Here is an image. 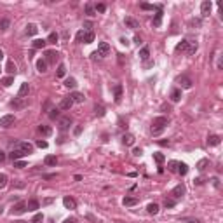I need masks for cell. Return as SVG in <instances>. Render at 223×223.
Instances as JSON below:
<instances>
[{
    "label": "cell",
    "mask_w": 223,
    "mask_h": 223,
    "mask_svg": "<svg viewBox=\"0 0 223 223\" xmlns=\"http://www.w3.org/2000/svg\"><path fill=\"white\" fill-rule=\"evenodd\" d=\"M167 124H169V118L167 117H155L153 122H152V129H150V131H152L153 136H159L160 132L164 131V127H166Z\"/></svg>",
    "instance_id": "6da1fadb"
},
{
    "label": "cell",
    "mask_w": 223,
    "mask_h": 223,
    "mask_svg": "<svg viewBox=\"0 0 223 223\" xmlns=\"http://www.w3.org/2000/svg\"><path fill=\"white\" fill-rule=\"evenodd\" d=\"M26 105H28L26 98H14L12 101H11V108H14V110H23Z\"/></svg>",
    "instance_id": "7a4b0ae2"
},
{
    "label": "cell",
    "mask_w": 223,
    "mask_h": 223,
    "mask_svg": "<svg viewBox=\"0 0 223 223\" xmlns=\"http://www.w3.org/2000/svg\"><path fill=\"white\" fill-rule=\"evenodd\" d=\"M14 148H18V150H21L23 153H33V145H30V143H26V141H18L16 145H14Z\"/></svg>",
    "instance_id": "3957f363"
},
{
    "label": "cell",
    "mask_w": 223,
    "mask_h": 223,
    "mask_svg": "<svg viewBox=\"0 0 223 223\" xmlns=\"http://www.w3.org/2000/svg\"><path fill=\"white\" fill-rule=\"evenodd\" d=\"M108 54H110V45H108L106 42H99L98 51H96V56H99V58H106Z\"/></svg>",
    "instance_id": "277c9868"
},
{
    "label": "cell",
    "mask_w": 223,
    "mask_h": 223,
    "mask_svg": "<svg viewBox=\"0 0 223 223\" xmlns=\"http://www.w3.org/2000/svg\"><path fill=\"white\" fill-rule=\"evenodd\" d=\"M72 122H73L72 117H61V118H59V125H58V127H59V131H61V132L68 131L70 125H72Z\"/></svg>",
    "instance_id": "5b68a950"
},
{
    "label": "cell",
    "mask_w": 223,
    "mask_h": 223,
    "mask_svg": "<svg viewBox=\"0 0 223 223\" xmlns=\"http://www.w3.org/2000/svg\"><path fill=\"white\" fill-rule=\"evenodd\" d=\"M14 122H16L14 115H4V117H0V127H11V125H14Z\"/></svg>",
    "instance_id": "8992f818"
},
{
    "label": "cell",
    "mask_w": 223,
    "mask_h": 223,
    "mask_svg": "<svg viewBox=\"0 0 223 223\" xmlns=\"http://www.w3.org/2000/svg\"><path fill=\"white\" fill-rule=\"evenodd\" d=\"M185 195V185H176V187L173 188V199L174 201H178V199H181Z\"/></svg>",
    "instance_id": "52a82bcc"
},
{
    "label": "cell",
    "mask_w": 223,
    "mask_h": 223,
    "mask_svg": "<svg viewBox=\"0 0 223 223\" xmlns=\"http://www.w3.org/2000/svg\"><path fill=\"white\" fill-rule=\"evenodd\" d=\"M25 211H28L26 209V202H18V204H14L12 206V215H23Z\"/></svg>",
    "instance_id": "ba28073f"
},
{
    "label": "cell",
    "mask_w": 223,
    "mask_h": 223,
    "mask_svg": "<svg viewBox=\"0 0 223 223\" xmlns=\"http://www.w3.org/2000/svg\"><path fill=\"white\" fill-rule=\"evenodd\" d=\"M211 7H213V4H211L209 0H204V2L201 4V14H202V18L209 16V12H211Z\"/></svg>",
    "instance_id": "9c48e42d"
},
{
    "label": "cell",
    "mask_w": 223,
    "mask_h": 223,
    "mask_svg": "<svg viewBox=\"0 0 223 223\" xmlns=\"http://www.w3.org/2000/svg\"><path fill=\"white\" fill-rule=\"evenodd\" d=\"M73 106V101H72V98L66 96V98H63L61 101H59V110H70Z\"/></svg>",
    "instance_id": "30bf717a"
},
{
    "label": "cell",
    "mask_w": 223,
    "mask_h": 223,
    "mask_svg": "<svg viewBox=\"0 0 223 223\" xmlns=\"http://www.w3.org/2000/svg\"><path fill=\"white\" fill-rule=\"evenodd\" d=\"M162 16H164L162 9H157V12H155V16H153V21H152V25H153L155 28H159L160 25H162Z\"/></svg>",
    "instance_id": "8fae6325"
},
{
    "label": "cell",
    "mask_w": 223,
    "mask_h": 223,
    "mask_svg": "<svg viewBox=\"0 0 223 223\" xmlns=\"http://www.w3.org/2000/svg\"><path fill=\"white\" fill-rule=\"evenodd\" d=\"M124 23H125V26L132 28V30L139 28V21H138V19H134V18H131V16H127V18L124 19Z\"/></svg>",
    "instance_id": "7c38bea8"
},
{
    "label": "cell",
    "mask_w": 223,
    "mask_h": 223,
    "mask_svg": "<svg viewBox=\"0 0 223 223\" xmlns=\"http://www.w3.org/2000/svg\"><path fill=\"white\" fill-rule=\"evenodd\" d=\"M63 204H65L66 209H75L77 208V202H75L73 197H65V199H63Z\"/></svg>",
    "instance_id": "4fadbf2b"
},
{
    "label": "cell",
    "mask_w": 223,
    "mask_h": 223,
    "mask_svg": "<svg viewBox=\"0 0 223 223\" xmlns=\"http://www.w3.org/2000/svg\"><path fill=\"white\" fill-rule=\"evenodd\" d=\"M40 208V202L37 201V199H30L26 202V209L28 211H37V209Z\"/></svg>",
    "instance_id": "5bb4252c"
},
{
    "label": "cell",
    "mask_w": 223,
    "mask_h": 223,
    "mask_svg": "<svg viewBox=\"0 0 223 223\" xmlns=\"http://www.w3.org/2000/svg\"><path fill=\"white\" fill-rule=\"evenodd\" d=\"M122 143H124L125 146H131V145H134V136H132V134H129V132L122 134Z\"/></svg>",
    "instance_id": "9a60e30c"
},
{
    "label": "cell",
    "mask_w": 223,
    "mask_h": 223,
    "mask_svg": "<svg viewBox=\"0 0 223 223\" xmlns=\"http://www.w3.org/2000/svg\"><path fill=\"white\" fill-rule=\"evenodd\" d=\"M45 58H47L49 63H56L58 58H59V54H58L56 51H45Z\"/></svg>",
    "instance_id": "2e32d148"
},
{
    "label": "cell",
    "mask_w": 223,
    "mask_h": 223,
    "mask_svg": "<svg viewBox=\"0 0 223 223\" xmlns=\"http://www.w3.org/2000/svg\"><path fill=\"white\" fill-rule=\"evenodd\" d=\"M178 82L181 84V87H183V89H190V87H192V80H190V78H188V77H180V78H178Z\"/></svg>",
    "instance_id": "e0dca14e"
},
{
    "label": "cell",
    "mask_w": 223,
    "mask_h": 223,
    "mask_svg": "<svg viewBox=\"0 0 223 223\" xmlns=\"http://www.w3.org/2000/svg\"><path fill=\"white\" fill-rule=\"evenodd\" d=\"M113 94H115V103H120V99H122V85L120 84L113 87Z\"/></svg>",
    "instance_id": "ac0fdd59"
},
{
    "label": "cell",
    "mask_w": 223,
    "mask_h": 223,
    "mask_svg": "<svg viewBox=\"0 0 223 223\" xmlns=\"http://www.w3.org/2000/svg\"><path fill=\"white\" fill-rule=\"evenodd\" d=\"M25 155H26V153H23L21 150H18V148H14L12 152L9 153V157H11V159H12L14 162H16V160H19L21 157H25Z\"/></svg>",
    "instance_id": "d6986e66"
},
{
    "label": "cell",
    "mask_w": 223,
    "mask_h": 223,
    "mask_svg": "<svg viewBox=\"0 0 223 223\" xmlns=\"http://www.w3.org/2000/svg\"><path fill=\"white\" fill-rule=\"evenodd\" d=\"M70 98H72V101H73V103H84V99H85L82 92H72Z\"/></svg>",
    "instance_id": "ffe728a7"
},
{
    "label": "cell",
    "mask_w": 223,
    "mask_h": 223,
    "mask_svg": "<svg viewBox=\"0 0 223 223\" xmlns=\"http://www.w3.org/2000/svg\"><path fill=\"white\" fill-rule=\"evenodd\" d=\"M122 204H124L125 208H131V206H136V204H138V199H136V197H124Z\"/></svg>",
    "instance_id": "44dd1931"
},
{
    "label": "cell",
    "mask_w": 223,
    "mask_h": 223,
    "mask_svg": "<svg viewBox=\"0 0 223 223\" xmlns=\"http://www.w3.org/2000/svg\"><path fill=\"white\" fill-rule=\"evenodd\" d=\"M37 32H38L37 25H33V23L26 25V35H28V37H33V35H37Z\"/></svg>",
    "instance_id": "7402d4cb"
},
{
    "label": "cell",
    "mask_w": 223,
    "mask_h": 223,
    "mask_svg": "<svg viewBox=\"0 0 223 223\" xmlns=\"http://www.w3.org/2000/svg\"><path fill=\"white\" fill-rule=\"evenodd\" d=\"M28 92H30V85H28V82H23V84H21L19 92H18V94H19V98H25Z\"/></svg>",
    "instance_id": "603a6c76"
},
{
    "label": "cell",
    "mask_w": 223,
    "mask_h": 223,
    "mask_svg": "<svg viewBox=\"0 0 223 223\" xmlns=\"http://www.w3.org/2000/svg\"><path fill=\"white\" fill-rule=\"evenodd\" d=\"M181 99V89H173L171 91V101L173 103H178Z\"/></svg>",
    "instance_id": "cb8c5ba5"
},
{
    "label": "cell",
    "mask_w": 223,
    "mask_h": 223,
    "mask_svg": "<svg viewBox=\"0 0 223 223\" xmlns=\"http://www.w3.org/2000/svg\"><path fill=\"white\" fill-rule=\"evenodd\" d=\"M220 143V136L218 134H211V136H208V145L209 146H216Z\"/></svg>",
    "instance_id": "d4e9b609"
},
{
    "label": "cell",
    "mask_w": 223,
    "mask_h": 223,
    "mask_svg": "<svg viewBox=\"0 0 223 223\" xmlns=\"http://www.w3.org/2000/svg\"><path fill=\"white\" fill-rule=\"evenodd\" d=\"M94 42V32H84V44H91Z\"/></svg>",
    "instance_id": "484cf974"
},
{
    "label": "cell",
    "mask_w": 223,
    "mask_h": 223,
    "mask_svg": "<svg viewBox=\"0 0 223 223\" xmlns=\"http://www.w3.org/2000/svg\"><path fill=\"white\" fill-rule=\"evenodd\" d=\"M65 73H66V66H65L63 63H59V65H58V70H56V77L61 78V77H65Z\"/></svg>",
    "instance_id": "4316f807"
},
{
    "label": "cell",
    "mask_w": 223,
    "mask_h": 223,
    "mask_svg": "<svg viewBox=\"0 0 223 223\" xmlns=\"http://www.w3.org/2000/svg\"><path fill=\"white\" fill-rule=\"evenodd\" d=\"M37 70H38L40 73H44V72L47 70V61H45V59H38V61H37Z\"/></svg>",
    "instance_id": "83f0119b"
},
{
    "label": "cell",
    "mask_w": 223,
    "mask_h": 223,
    "mask_svg": "<svg viewBox=\"0 0 223 223\" xmlns=\"http://www.w3.org/2000/svg\"><path fill=\"white\" fill-rule=\"evenodd\" d=\"M208 166H209V160L208 159H201L199 162H197V169H199L201 173H202V171H206V167H208Z\"/></svg>",
    "instance_id": "f1b7e54d"
},
{
    "label": "cell",
    "mask_w": 223,
    "mask_h": 223,
    "mask_svg": "<svg viewBox=\"0 0 223 223\" xmlns=\"http://www.w3.org/2000/svg\"><path fill=\"white\" fill-rule=\"evenodd\" d=\"M188 42L190 40H181L180 44H178V45H176V51H178V52H187V49H188Z\"/></svg>",
    "instance_id": "f546056e"
},
{
    "label": "cell",
    "mask_w": 223,
    "mask_h": 223,
    "mask_svg": "<svg viewBox=\"0 0 223 223\" xmlns=\"http://www.w3.org/2000/svg\"><path fill=\"white\" fill-rule=\"evenodd\" d=\"M178 174H181V176H185V174L188 173V166L187 164H183V162H178V171H176Z\"/></svg>",
    "instance_id": "4dcf8cb0"
},
{
    "label": "cell",
    "mask_w": 223,
    "mask_h": 223,
    "mask_svg": "<svg viewBox=\"0 0 223 223\" xmlns=\"http://www.w3.org/2000/svg\"><path fill=\"white\" fill-rule=\"evenodd\" d=\"M45 44H47V42L44 40V38H37V40H33L32 45H33V49H44L45 47Z\"/></svg>",
    "instance_id": "1f68e13d"
},
{
    "label": "cell",
    "mask_w": 223,
    "mask_h": 223,
    "mask_svg": "<svg viewBox=\"0 0 223 223\" xmlns=\"http://www.w3.org/2000/svg\"><path fill=\"white\" fill-rule=\"evenodd\" d=\"M44 162H45V166H56V164H58V159H56V155H47Z\"/></svg>",
    "instance_id": "d6a6232c"
},
{
    "label": "cell",
    "mask_w": 223,
    "mask_h": 223,
    "mask_svg": "<svg viewBox=\"0 0 223 223\" xmlns=\"http://www.w3.org/2000/svg\"><path fill=\"white\" fill-rule=\"evenodd\" d=\"M139 58H141L143 61H146V59L150 58V49H148V47H143L141 51H139Z\"/></svg>",
    "instance_id": "836d02e7"
},
{
    "label": "cell",
    "mask_w": 223,
    "mask_h": 223,
    "mask_svg": "<svg viewBox=\"0 0 223 223\" xmlns=\"http://www.w3.org/2000/svg\"><path fill=\"white\" fill-rule=\"evenodd\" d=\"M38 132H40V134H44V136H49V134L52 132V129H51L49 125H38Z\"/></svg>",
    "instance_id": "e575fe53"
},
{
    "label": "cell",
    "mask_w": 223,
    "mask_h": 223,
    "mask_svg": "<svg viewBox=\"0 0 223 223\" xmlns=\"http://www.w3.org/2000/svg\"><path fill=\"white\" fill-rule=\"evenodd\" d=\"M146 211H148L150 215H157V213H159V206H157L155 202H153V204H148V206H146Z\"/></svg>",
    "instance_id": "d590c367"
},
{
    "label": "cell",
    "mask_w": 223,
    "mask_h": 223,
    "mask_svg": "<svg viewBox=\"0 0 223 223\" xmlns=\"http://www.w3.org/2000/svg\"><path fill=\"white\" fill-rule=\"evenodd\" d=\"M85 14H87V16H94V14H96V9H94V5H92V4H85Z\"/></svg>",
    "instance_id": "8d00e7d4"
},
{
    "label": "cell",
    "mask_w": 223,
    "mask_h": 223,
    "mask_svg": "<svg viewBox=\"0 0 223 223\" xmlns=\"http://www.w3.org/2000/svg\"><path fill=\"white\" fill-rule=\"evenodd\" d=\"M167 169H169L171 173H176V171H178V162H176V160H169V162H167Z\"/></svg>",
    "instance_id": "74e56055"
},
{
    "label": "cell",
    "mask_w": 223,
    "mask_h": 223,
    "mask_svg": "<svg viewBox=\"0 0 223 223\" xmlns=\"http://www.w3.org/2000/svg\"><path fill=\"white\" fill-rule=\"evenodd\" d=\"M58 38H59V35L52 32V33H49V37H47V40H45V42H47V44H56Z\"/></svg>",
    "instance_id": "f35d334b"
},
{
    "label": "cell",
    "mask_w": 223,
    "mask_h": 223,
    "mask_svg": "<svg viewBox=\"0 0 223 223\" xmlns=\"http://www.w3.org/2000/svg\"><path fill=\"white\" fill-rule=\"evenodd\" d=\"M65 85H66V87H70V89H73V87L77 85V80L73 78V77H68V78L65 80Z\"/></svg>",
    "instance_id": "ab89813d"
},
{
    "label": "cell",
    "mask_w": 223,
    "mask_h": 223,
    "mask_svg": "<svg viewBox=\"0 0 223 223\" xmlns=\"http://www.w3.org/2000/svg\"><path fill=\"white\" fill-rule=\"evenodd\" d=\"M197 51V42H188V49H187V54H194Z\"/></svg>",
    "instance_id": "60d3db41"
},
{
    "label": "cell",
    "mask_w": 223,
    "mask_h": 223,
    "mask_svg": "<svg viewBox=\"0 0 223 223\" xmlns=\"http://www.w3.org/2000/svg\"><path fill=\"white\" fill-rule=\"evenodd\" d=\"M153 160H155V162H157V164H162V162H164V160H166V157H164V153H153Z\"/></svg>",
    "instance_id": "b9f144b4"
},
{
    "label": "cell",
    "mask_w": 223,
    "mask_h": 223,
    "mask_svg": "<svg viewBox=\"0 0 223 223\" xmlns=\"http://www.w3.org/2000/svg\"><path fill=\"white\" fill-rule=\"evenodd\" d=\"M94 113H96L98 117H103V115H105V106L96 105V106H94Z\"/></svg>",
    "instance_id": "7bdbcfd3"
},
{
    "label": "cell",
    "mask_w": 223,
    "mask_h": 223,
    "mask_svg": "<svg viewBox=\"0 0 223 223\" xmlns=\"http://www.w3.org/2000/svg\"><path fill=\"white\" fill-rule=\"evenodd\" d=\"M49 118H51V120H56V118H59V110H58V108H52V110L49 112Z\"/></svg>",
    "instance_id": "ee69618b"
},
{
    "label": "cell",
    "mask_w": 223,
    "mask_h": 223,
    "mask_svg": "<svg viewBox=\"0 0 223 223\" xmlns=\"http://www.w3.org/2000/svg\"><path fill=\"white\" fill-rule=\"evenodd\" d=\"M12 82H14V77H5V78H2V80H0V84H2V85H5V87H9Z\"/></svg>",
    "instance_id": "f6af8a7d"
},
{
    "label": "cell",
    "mask_w": 223,
    "mask_h": 223,
    "mask_svg": "<svg viewBox=\"0 0 223 223\" xmlns=\"http://www.w3.org/2000/svg\"><path fill=\"white\" fill-rule=\"evenodd\" d=\"M7 72L11 73V77H12V73L16 75V65H14L12 61H9V63H7Z\"/></svg>",
    "instance_id": "bcb514c9"
},
{
    "label": "cell",
    "mask_w": 223,
    "mask_h": 223,
    "mask_svg": "<svg viewBox=\"0 0 223 223\" xmlns=\"http://www.w3.org/2000/svg\"><path fill=\"white\" fill-rule=\"evenodd\" d=\"M44 221V216H42V213H37V215L33 216V220H32V223H42Z\"/></svg>",
    "instance_id": "7dc6e473"
},
{
    "label": "cell",
    "mask_w": 223,
    "mask_h": 223,
    "mask_svg": "<svg viewBox=\"0 0 223 223\" xmlns=\"http://www.w3.org/2000/svg\"><path fill=\"white\" fill-rule=\"evenodd\" d=\"M7 28H9V19H0V30L4 32Z\"/></svg>",
    "instance_id": "c3c4849f"
},
{
    "label": "cell",
    "mask_w": 223,
    "mask_h": 223,
    "mask_svg": "<svg viewBox=\"0 0 223 223\" xmlns=\"http://www.w3.org/2000/svg\"><path fill=\"white\" fill-rule=\"evenodd\" d=\"M174 204H176L174 199H166V201H164V206H166V208H174Z\"/></svg>",
    "instance_id": "681fc988"
},
{
    "label": "cell",
    "mask_w": 223,
    "mask_h": 223,
    "mask_svg": "<svg viewBox=\"0 0 223 223\" xmlns=\"http://www.w3.org/2000/svg\"><path fill=\"white\" fill-rule=\"evenodd\" d=\"M14 167L23 169V167H26V162H25V160H16V162H14Z\"/></svg>",
    "instance_id": "f907efd6"
},
{
    "label": "cell",
    "mask_w": 223,
    "mask_h": 223,
    "mask_svg": "<svg viewBox=\"0 0 223 223\" xmlns=\"http://www.w3.org/2000/svg\"><path fill=\"white\" fill-rule=\"evenodd\" d=\"M5 185H7V176L0 174V188H5Z\"/></svg>",
    "instance_id": "816d5d0a"
},
{
    "label": "cell",
    "mask_w": 223,
    "mask_h": 223,
    "mask_svg": "<svg viewBox=\"0 0 223 223\" xmlns=\"http://www.w3.org/2000/svg\"><path fill=\"white\" fill-rule=\"evenodd\" d=\"M188 26L190 28H194V26H201V19H190V23H188Z\"/></svg>",
    "instance_id": "f5cc1de1"
},
{
    "label": "cell",
    "mask_w": 223,
    "mask_h": 223,
    "mask_svg": "<svg viewBox=\"0 0 223 223\" xmlns=\"http://www.w3.org/2000/svg\"><path fill=\"white\" fill-rule=\"evenodd\" d=\"M94 9H96V12H105V11H106V5H105V4H96Z\"/></svg>",
    "instance_id": "db71d44e"
},
{
    "label": "cell",
    "mask_w": 223,
    "mask_h": 223,
    "mask_svg": "<svg viewBox=\"0 0 223 223\" xmlns=\"http://www.w3.org/2000/svg\"><path fill=\"white\" fill-rule=\"evenodd\" d=\"M37 146H38V148H47V141H44V139H38V141H37Z\"/></svg>",
    "instance_id": "11a10c76"
},
{
    "label": "cell",
    "mask_w": 223,
    "mask_h": 223,
    "mask_svg": "<svg viewBox=\"0 0 223 223\" xmlns=\"http://www.w3.org/2000/svg\"><path fill=\"white\" fill-rule=\"evenodd\" d=\"M77 42H84V30H80L77 33Z\"/></svg>",
    "instance_id": "9f6ffc18"
},
{
    "label": "cell",
    "mask_w": 223,
    "mask_h": 223,
    "mask_svg": "<svg viewBox=\"0 0 223 223\" xmlns=\"http://www.w3.org/2000/svg\"><path fill=\"white\" fill-rule=\"evenodd\" d=\"M141 153H143V150H141V148H134V150H132V155H136V157H139Z\"/></svg>",
    "instance_id": "6f0895ef"
},
{
    "label": "cell",
    "mask_w": 223,
    "mask_h": 223,
    "mask_svg": "<svg viewBox=\"0 0 223 223\" xmlns=\"http://www.w3.org/2000/svg\"><path fill=\"white\" fill-rule=\"evenodd\" d=\"M63 223H77V220L73 218V216H72V218H66V220H65Z\"/></svg>",
    "instance_id": "680465c9"
},
{
    "label": "cell",
    "mask_w": 223,
    "mask_h": 223,
    "mask_svg": "<svg viewBox=\"0 0 223 223\" xmlns=\"http://www.w3.org/2000/svg\"><path fill=\"white\" fill-rule=\"evenodd\" d=\"M159 145L160 146H169V139H167V141L166 139H162V141H159Z\"/></svg>",
    "instance_id": "91938a15"
},
{
    "label": "cell",
    "mask_w": 223,
    "mask_h": 223,
    "mask_svg": "<svg viewBox=\"0 0 223 223\" xmlns=\"http://www.w3.org/2000/svg\"><path fill=\"white\" fill-rule=\"evenodd\" d=\"M134 42L139 45V44H141V37H139V35H136V37H134Z\"/></svg>",
    "instance_id": "94428289"
},
{
    "label": "cell",
    "mask_w": 223,
    "mask_h": 223,
    "mask_svg": "<svg viewBox=\"0 0 223 223\" xmlns=\"http://www.w3.org/2000/svg\"><path fill=\"white\" fill-rule=\"evenodd\" d=\"M14 185H16V187H19V188H23V187H25V183H23V181H16Z\"/></svg>",
    "instance_id": "6125c7cd"
},
{
    "label": "cell",
    "mask_w": 223,
    "mask_h": 223,
    "mask_svg": "<svg viewBox=\"0 0 223 223\" xmlns=\"http://www.w3.org/2000/svg\"><path fill=\"white\" fill-rule=\"evenodd\" d=\"M4 160H5V153L0 152V162H4Z\"/></svg>",
    "instance_id": "be15d7a7"
},
{
    "label": "cell",
    "mask_w": 223,
    "mask_h": 223,
    "mask_svg": "<svg viewBox=\"0 0 223 223\" xmlns=\"http://www.w3.org/2000/svg\"><path fill=\"white\" fill-rule=\"evenodd\" d=\"M2 58H4V52H2V49H0V59H2Z\"/></svg>",
    "instance_id": "e7e4bbea"
},
{
    "label": "cell",
    "mask_w": 223,
    "mask_h": 223,
    "mask_svg": "<svg viewBox=\"0 0 223 223\" xmlns=\"http://www.w3.org/2000/svg\"><path fill=\"white\" fill-rule=\"evenodd\" d=\"M192 223H201V221H192Z\"/></svg>",
    "instance_id": "03108f58"
},
{
    "label": "cell",
    "mask_w": 223,
    "mask_h": 223,
    "mask_svg": "<svg viewBox=\"0 0 223 223\" xmlns=\"http://www.w3.org/2000/svg\"><path fill=\"white\" fill-rule=\"evenodd\" d=\"M49 223H52V221H49Z\"/></svg>",
    "instance_id": "003e7915"
}]
</instances>
